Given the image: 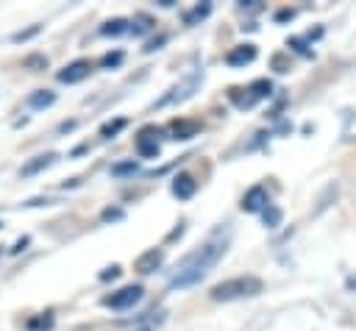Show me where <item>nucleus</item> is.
Here are the masks:
<instances>
[{
	"label": "nucleus",
	"instance_id": "nucleus-1",
	"mask_svg": "<svg viewBox=\"0 0 356 331\" xmlns=\"http://www.w3.org/2000/svg\"><path fill=\"white\" fill-rule=\"evenodd\" d=\"M225 248H228V239H209L203 248H197L195 253H189V256L181 261V267H178V273L172 275L170 286H172V289H184V286L197 284V281L222 259Z\"/></svg>",
	"mask_w": 356,
	"mask_h": 331
},
{
	"label": "nucleus",
	"instance_id": "nucleus-2",
	"mask_svg": "<svg viewBox=\"0 0 356 331\" xmlns=\"http://www.w3.org/2000/svg\"><path fill=\"white\" fill-rule=\"evenodd\" d=\"M264 289V281L256 275H236V278H225L220 284L211 286L209 298L211 300H242V298H253Z\"/></svg>",
	"mask_w": 356,
	"mask_h": 331
},
{
	"label": "nucleus",
	"instance_id": "nucleus-3",
	"mask_svg": "<svg viewBox=\"0 0 356 331\" xmlns=\"http://www.w3.org/2000/svg\"><path fill=\"white\" fill-rule=\"evenodd\" d=\"M142 295H145V289H142V284H128V286H122V289H117V292H111V295H106V306H111V309H131L134 303H139L142 300Z\"/></svg>",
	"mask_w": 356,
	"mask_h": 331
},
{
	"label": "nucleus",
	"instance_id": "nucleus-4",
	"mask_svg": "<svg viewBox=\"0 0 356 331\" xmlns=\"http://www.w3.org/2000/svg\"><path fill=\"white\" fill-rule=\"evenodd\" d=\"M156 136H159V128H153V125L139 131V136H136V156L139 159H156L161 153V145L156 142Z\"/></svg>",
	"mask_w": 356,
	"mask_h": 331
},
{
	"label": "nucleus",
	"instance_id": "nucleus-5",
	"mask_svg": "<svg viewBox=\"0 0 356 331\" xmlns=\"http://www.w3.org/2000/svg\"><path fill=\"white\" fill-rule=\"evenodd\" d=\"M89 72H92V61L89 58H75V61H70L64 70H58V81L61 83H81V81H86L89 78Z\"/></svg>",
	"mask_w": 356,
	"mask_h": 331
},
{
	"label": "nucleus",
	"instance_id": "nucleus-6",
	"mask_svg": "<svg viewBox=\"0 0 356 331\" xmlns=\"http://www.w3.org/2000/svg\"><path fill=\"white\" fill-rule=\"evenodd\" d=\"M267 206H270V197H267V189L264 186H250L245 192V197H242V211L256 214V211H264Z\"/></svg>",
	"mask_w": 356,
	"mask_h": 331
},
{
	"label": "nucleus",
	"instance_id": "nucleus-7",
	"mask_svg": "<svg viewBox=\"0 0 356 331\" xmlns=\"http://www.w3.org/2000/svg\"><path fill=\"white\" fill-rule=\"evenodd\" d=\"M253 58H256V45H250V42L236 45V47H231V50L225 53V64H228V67H245V64H250Z\"/></svg>",
	"mask_w": 356,
	"mask_h": 331
},
{
	"label": "nucleus",
	"instance_id": "nucleus-8",
	"mask_svg": "<svg viewBox=\"0 0 356 331\" xmlns=\"http://www.w3.org/2000/svg\"><path fill=\"white\" fill-rule=\"evenodd\" d=\"M172 195L178 197V200H189L195 192H197V181L189 175V172H178L175 178H172Z\"/></svg>",
	"mask_w": 356,
	"mask_h": 331
},
{
	"label": "nucleus",
	"instance_id": "nucleus-9",
	"mask_svg": "<svg viewBox=\"0 0 356 331\" xmlns=\"http://www.w3.org/2000/svg\"><path fill=\"white\" fill-rule=\"evenodd\" d=\"M56 161V153H42V156H33L28 164H22V170H19V175L22 178H31V175H36V172H42V170H47L50 164Z\"/></svg>",
	"mask_w": 356,
	"mask_h": 331
},
{
	"label": "nucleus",
	"instance_id": "nucleus-10",
	"mask_svg": "<svg viewBox=\"0 0 356 331\" xmlns=\"http://www.w3.org/2000/svg\"><path fill=\"white\" fill-rule=\"evenodd\" d=\"M161 259H164V253L153 248V250H147V253H142V256L136 259V270H139V273H153V270L161 264Z\"/></svg>",
	"mask_w": 356,
	"mask_h": 331
},
{
	"label": "nucleus",
	"instance_id": "nucleus-11",
	"mask_svg": "<svg viewBox=\"0 0 356 331\" xmlns=\"http://www.w3.org/2000/svg\"><path fill=\"white\" fill-rule=\"evenodd\" d=\"M56 103V92L53 89H36L31 97H28V106L31 108H47Z\"/></svg>",
	"mask_w": 356,
	"mask_h": 331
},
{
	"label": "nucleus",
	"instance_id": "nucleus-12",
	"mask_svg": "<svg viewBox=\"0 0 356 331\" xmlns=\"http://www.w3.org/2000/svg\"><path fill=\"white\" fill-rule=\"evenodd\" d=\"M197 131H200V125L192 122V120H178V122H172V139H192Z\"/></svg>",
	"mask_w": 356,
	"mask_h": 331
},
{
	"label": "nucleus",
	"instance_id": "nucleus-13",
	"mask_svg": "<svg viewBox=\"0 0 356 331\" xmlns=\"http://www.w3.org/2000/svg\"><path fill=\"white\" fill-rule=\"evenodd\" d=\"M248 95L259 103L261 97H270V95H273V83H270L267 78H259V81H253V83L248 86Z\"/></svg>",
	"mask_w": 356,
	"mask_h": 331
},
{
	"label": "nucleus",
	"instance_id": "nucleus-14",
	"mask_svg": "<svg viewBox=\"0 0 356 331\" xmlns=\"http://www.w3.org/2000/svg\"><path fill=\"white\" fill-rule=\"evenodd\" d=\"M100 33H103V36H120V33H128V19H122V17H114V19L103 22Z\"/></svg>",
	"mask_w": 356,
	"mask_h": 331
},
{
	"label": "nucleus",
	"instance_id": "nucleus-15",
	"mask_svg": "<svg viewBox=\"0 0 356 331\" xmlns=\"http://www.w3.org/2000/svg\"><path fill=\"white\" fill-rule=\"evenodd\" d=\"M261 220H264V225H267V228H278V225H281V220H284V211H281L275 203H270V206L261 211Z\"/></svg>",
	"mask_w": 356,
	"mask_h": 331
},
{
	"label": "nucleus",
	"instance_id": "nucleus-16",
	"mask_svg": "<svg viewBox=\"0 0 356 331\" xmlns=\"http://www.w3.org/2000/svg\"><path fill=\"white\" fill-rule=\"evenodd\" d=\"M122 61H125V53L122 50H108L106 56H100V67L103 70H117Z\"/></svg>",
	"mask_w": 356,
	"mask_h": 331
},
{
	"label": "nucleus",
	"instance_id": "nucleus-17",
	"mask_svg": "<svg viewBox=\"0 0 356 331\" xmlns=\"http://www.w3.org/2000/svg\"><path fill=\"white\" fill-rule=\"evenodd\" d=\"M22 67H25V70H33V72H42V70L47 67V56H42V53H31V56L22 58Z\"/></svg>",
	"mask_w": 356,
	"mask_h": 331
},
{
	"label": "nucleus",
	"instance_id": "nucleus-18",
	"mask_svg": "<svg viewBox=\"0 0 356 331\" xmlns=\"http://www.w3.org/2000/svg\"><path fill=\"white\" fill-rule=\"evenodd\" d=\"M125 125H128V120H125V117H117V120H111V122H106V125L100 128V136H103V139H111V136H117Z\"/></svg>",
	"mask_w": 356,
	"mask_h": 331
},
{
	"label": "nucleus",
	"instance_id": "nucleus-19",
	"mask_svg": "<svg viewBox=\"0 0 356 331\" xmlns=\"http://www.w3.org/2000/svg\"><path fill=\"white\" fill-rule=\"evenodd\" d=\"M209 14H211V3H203V6H195V8L184 17V22H186V25H195L197 19H206Z\"/></svg>",
	"mask_w": 356,
	"mask_h": 331
},
{
	"label": "nucleus",
	"instance_id": "nucleus-20",
	"mask_svg": "<svg viewBox=\"0 0 356 331\" xmlns=\"http://www.w3.org/2000/svg\"><path fill=\"white\" fill-rule=\"evenodd\" d=\"M53 328V314H39L33 320H28V331H50Z\"/></svg>",
	"mask_w": 356,
	"mask_h": 331
},
{
	"label": "nucleus",
	"instance_id": "nucleus-21",
	"mask_svg": "<svg viewBox=\"0 0 356 331\" xmlns=\"http://www.w3.org/2000/svg\"><path fill=\"white\" fill-rule=\"evenodd\" d=\"M153 28V19L147 17V14H136L134 19H131V33H145V31H150Z\"/></svg>",
	"mask_w": 356,
	"mask_h": 331
},
{
	"label": "nucleus",
	"instance_id": "nucleus-22",
	"mask_svg": "<svg viewBox=\"0 0 356 331\" xmlns=\"http://www.w3.org/2000/svg\"><path fill=\"white\" fill-rule=\"evenodd\" d=\"M39 31H42V25H31V28H25V31L11 33V42H28V39H33Z\"/></svg>",
	"mask_w": 356,
	"mask_h": 331
},
{
	"label": "nucleus",
	"instance_id": "nucleus-23",
	"mask_svg": "<svg viewBox=\"0 0 356 331\" xmlns=\"http://www.w3.org/2000/svg\"><path fill=\"white\" fill-rule=\"evenodd\" d=\"M139 170V164L131 159V161H120V164H114L111 167V175H128V172H136Z\"/></svg>",
	"mask_w": 356,
	"mask_h": 331
},
{
	"label": "nucleus",
	"instance_id": "nucleus-24",
	"mask_svg": "<svg viewBox=\"0 0 356 331\" xmlns=\"http://www.w3.org/2000/svg\"><path fill=\"white\" fill-rule=\"evenodd\" d=\"M270 64H273L275 72H289V56H284V53H275L270 58Z\"/></svg>",
	"mask_w": 356,
	"mask_h": 331
},
{
	"label": "nucleus",
	"instance_id": "nucleus-25",
	"mask_svg": "<svg viewBox=\"0 0 356 331\" xmlns=\"http://www.w3.org/2000/svg\"><path fill=\"white\" fill-rule=\"evenodd\" d=\"M167 42V33H159L156 39H147L145 42V53H153V50H161V45Z\"/></svg>",
	"mask_w": 356,
	"mask_h": 331
},
{
	"label": "nucleus",
	"instance_id": "nucleus-26",
	"mask_svg": "<svg viewBox=\"0 0 356 331\" xmlns=\"http://www.w3.org/2000/svg\"><path fill=\"white\" fill-rule=\"evenodd\" d=\"M120 273H122V270H120V264H111V267H106L97 278H100V281H114V278H120Z\"/></svg>",
	"mask_w": 356,
	"mask_h": 331
},
{
	"label": "nucleus",
	"instance_id": "nucleus-27",
	"mask_svg": "<svg viewBox=\"0 0 356 331\" xmlns=\"http://www.w3.org/2000/svg\"><path fill=\"white\" fill-rule=\"evenodd\" d=\"M286 45H292V47H295V50H300L303 56H312V50H306V45H303V39H298V36H292V39H289Z\"/></svg>",
	"mask_w": 356,
	"mask_h": 331
},
{
	"label": "nucleus",
	"instance_id": "nucleus-28",
	"mask_svg": "<svg viewBox=\"0 0 356 331\" xmlns=\"http://www.w3.org/2000/svg\"><path fill=\"white\" fill-rule=\"evenodd\" d=\"M292 17H295L292 8H281V11H275V22H286V19H292Z\"/></svg>",
	"mask_w": 356,
	"mask_h": 331
},
{
	"label": "nucleus",
	"instance_id": "nucleus-29",
	"mask_svg": "<svg viewBox=\"0 0 356 331\" xmlns=\"http://www.w3.org/2000/svg\"><path fill=\"white\" fill-rule=\"evenodd\" d=\"M120 217H122V209H106V211H103V220H106V223H108V220H120Z\"/></svg>",
	"mask_w": 356,
	"mask_h": 331
},
{
	"label": "nucleus",
	"instance_id": "nucleus-30",
	"mask_svg": "<svg viewBox=\"0 0 356 331\" xmlns=\"http://www.w3.org/2000/svg\"><path fill=\"white\" fill-rule=\"evenodd\" d=\"M28 245H31V239H28V236H22V239H17V242H14V248H11V253H19V250H25Z\"/></svg>",
	"mask_w": 356,
	"mask_h": 331
},
{
	"label": "nucleus",
	"instance_id": "nucleus-31",
	"mask_svg": "<svg viewBox=\"0 0 356 331\" xmlns=\"http://www.w3.org/2000/svg\"><path fill=\"white\" fill-rule=\"evenodd\" d=\"M75 125H78V122H75V120H70V122H61V125H58V131L64 134V131H72Z\"/></svg>",
	"mask_w": 356,
	"mask_h": 331
},
{
	"label": "nucleus",
	"instance_id": "nucleus-32",
	"mask_svg": "<svg viewBox=\"0 0 356 331\" xmlns=\"http://www.w3.org/2000/svg\"><path fill=\"white\" fill-rule=\"evenodd\" d=\"M348 286H356V278H350V281H348Z\"/></svg>",
	"mask_w": 356,
	"mask_h": 331
},
{
	"label": "nucleus",
	"instance_id": "nucleus-33",
	"mask_svg": "<svg viewBox=\"0 0 356 331\" xmlns=\"http://www.w3.org/2000/svg\"><path fill=\"white\" fill-rule=\"evenodd\" d=\"M136 331H150V328H136Z\"/></svg>",
	"mask_w": 356,
	"mask_h": 331
},
{
	"label": "nucleus",
	"instance_id": "nucleus-34",
	"mask_svg": "<svg viewBox=\"0 0 356 331\" xmlns=\"http://www.w3.org/2000/svg\"><path fill=\"white\" fill-rule=\"evenodd\" d=\"M0 225H3V223H0Z\"/></svg>",
	"mask_w": 356,
	"mask_h": 331
}]
</instances>
